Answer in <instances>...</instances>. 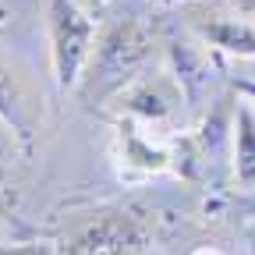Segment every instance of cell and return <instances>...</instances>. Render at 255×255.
<instances>
[{
	"label": "cell",
	"mask_w": 255,
	"mask_h": 255,
	"mask_svg": "<svg viewBox=\"0 0 255 255\" xmlns=\"http://www.w3.org/2000/svg\"><path fill=\"white\" fill-rule=\"evenodd\" d=\"M0 255H57L50 241H18V245H0Z\"/></svg>",
	"instance_id": "obj_9"
},
{
	"label": "cell",
	"mask_w": 255,
	"mask_h": 255,
	"mask_svg": "<svg viewBox=\"0 0 255 255\" xmlns=\"http://www.w3.org/2000/svg\"><path fill=\"white\" fill-rule=\"evenodd\" d=\"M191 255H223V252H220V248H213V245H202V248H195Z\"/></svg>",
	"instance_id": "obj_10"
},
{
	"label": "cell",
	"mask_w": 255,
	"mask_h": 255,
	"mask_svg": "<svg viewBox=\"0 0 255 255\" xmlns=\"http://www.w3.org/2000/svg\"><path fill=\"white\" fill-rule=\"evenodd\" d=\"M145 252V231L128 213H107L82 227L60 255H142Z\"/></svg>",
	"instance_id": "obj_5"
},
{
	"label": "cell",
	"mask_w": 255,
	"mask_h": 255,
	"mask_svg": "<svg viewBox=\"0 0 255 255\" xmlns=\"http://www.w3.org/2000/svg\"><path fill=\"white\" fill-rule=\"evenodd\" d=\"M245 209H252V213H255V188H252V195L245 199Z\"/></svg>",
	"instance_id": "obj_12"
},
{
	"label": "cell",
	"mask_w": 255,
	"mask_h": 255,
	"mask_svg": "<svg viewBox=\"0 0 255 255\" xmlns=\"http://www.w3.org/2000/svg\"><path fill=\"white\" fill-rule=\"evenodd\" d=\"M199 36L223 53L255 57V25L245 18H209L206 25H199Z\"/></svg>",
	"instance_id": "obj_7"
},
{
	"label": "cell",
	"mask_w": 255,
	"mask_h": 255,
	"mask_svg": "<svg viewBox=\"0 0 255 255\" xmlns=\"http://www.w3.org/2000/svg\"><path fill=\"white\" fill-rule=\"evenodd\" d=\"M234 177L241 188H255V114L248 103L234 114Z\"/></svg>",
	"instance_id": "obj_8"
},
{
	"label": "cell",
	"mask_w": 255,
	"mask_h": 255,
	"mask_svg": "<svg viewBox=\"0 0 255 255\" xmlns=\"http://www.w3.org/2000/svg\"><path fill=\"white\" fill-rule=\"evenodd\" d=\"M0 124L18 138V145L25 152H32L39 124H43V107L36 100V92H32L28 82L14 68H7L4 60H0Z\"/></svg>",
	"instance_id": "obj_6"
},
{
	"label": "cell",
	"mask_w": 255,
	"mask_h": 255,
	"mask_svg": "<svg viewBox=\"0 0 255 255\" xmlns=\"http://www.w3.org/2000/svg\"><path fill=\"white\" fill-rule=\"evenodd\" d=\"M149 60V32L135 21H117L110 25L100 43H96V53L85 68V89L89 96H107V92H121L135 75H142V64Z\"/></svg>",
	"instance_id": "obj_2"
},
{
	"label": "cell",
	"mask_w": 255,
	"mask_h": 255,
	"mask_svg": "<svg viewBox=\"0 0 255 255\" xmlns=\"http://www.w3.org/2000/svg\"><path fill=\"white\" fill-rule=\"evenodd\" d=\"M238 89H241L245 96H252V100H255V82H238Z\"/></svg>",
	"instance_id": "obj_11"
},
{
	"label": "cell",
	"mask_w": 255,
	"mask_h": 255,
	"mask_svg": "<svg viewBox=\"0 0 255 255\" xmlns=\"http://www.w3.org/2000/svg\"><path fill=\"white\" fill-rule=\"evenodd\" d=\"M156 128L124 117L117 121V138H114V159L124 177H152L174 167V142H156Z\"/></svg>",
	"instance_id": "obj_4"
},
{
	"label": "cell",
	"mask_w": 255,
	"mask_h": 255,
	"mask_svg": "<svg viewBox=\"0 0 255 255\" xmlns=\"http://www.w3.org/2000/svg\"><path fill=\"white\" fill-rule=\"evenodd\" d=\"M46 39H50V68L57 89L82 85L96 43H100L92 14L78 7L75 0H46Z\"/></svg>",
	"instance_id": "obj_1"
},
{
	"label": "cell",
	"mask_w": 255,
	"mask_h": 255,
	"mask_svg": "<svg viewBox=\"0 0 255 255\" xmlns=\"http://www.w3.org/2000/svg\"><path fill=\"white\" fill-rule=\"evenodd\" d=\"M117 100H121L124 117H135L149 128H163V124H170L174 110L184 100V85H181V78H170L167 71L135 75L117 92Z\"/></svg>",
	"instance_id": "obj_3"
}]
</instances>
